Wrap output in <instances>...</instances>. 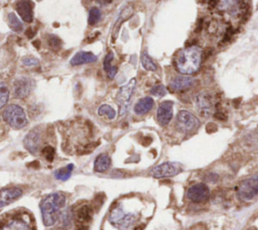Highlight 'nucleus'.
<instances>
[{"mask_svg": "<svg viewBox=\"0 0 258 230\" xmlns=\"http://www.w3.org/2000/svg\"><path fill=\"white\" fill-rule=\"evenodd\" d=\"M194 85V79L187 76H179L168 85L169 89L174 92H184Z\"/></svg>", "mask_w": 258, "mask_h": 230, "instance_id": "nucleus-17", "label": "nucleus"}, {"mask_svg": "<svg viewBox=\"0 0 258 230\" xmlns=\"http://www.w3.org/2000/svg\"><path fill=\"white\" fill-rule=\"evenodd\" d=\"M19 16L26 23H32L34 20V5L31 0H19L16 5Z\"/></svg>", "mask_w": 258, "mask_h": 230, "instance_id": "nucleus-16", "label": "nucleus"}, {"mask_svg": "<svg viewBox=\"0 0 258 230\" xmlns=\"http://www.w3.org/2000/svg\"><path fill=\"white\" fill-rule=\"evenodd\" d=\"M77 230H88V226H87V225H82V224H80V226L78 227Z\"/></svg>", "mask_w": 258, "mask_h": 230, "instance_id": "nucleus-36", "label": "nucleus"}, {"mask_svg": "<svg viewBox=\"0 0 258 230\" xmlns=\"http://www.w3.org/2000/svg\"><path fill=\"white\" fill-rule=\"evenodd\" d=\"M23 196L21 188H7L0 190V208L11 205Z\"/></svg>", "mask_w": 258, "mask_h": 230, "instance_id": "nucleus-15", "label": "nucleus"}, {"mask_svg": "<svg viewBox=\"0 0 258 230\" xmlns=\"http://www.w3.org/2000/svg\"><path fill=\"white\" fill-rule=\"evenodd\" d=\"M150 93L154 96H157V97H162L166 94V89L163 85H155L154 87L151 88L150 90Z\"/></svg>", "mask_w": 258, "mask_h": 230, "instance_id": "nucleus-31", "label": "nucleus"}, {"mask_svg": "<svg viewBox=\"0 0 258 230\" xmlns=\"http://www.w3.org/2000/svg\"><path fill=\"white\" fill-rule=\"evenodd\" d=\"M96 2L102 6H107V5H110L113 0H96Z\"/></svg>", "mask_w": 258, "mask_h": 230, "instance_id": "nucleus-34", "label": "nucleus"}, {"mask_svg": "<svg viewBox=\"0 0 258 230\" xmlns=\"http://www.w3.org/2000/svg\"><path fill=\"white\" fill-rule=\"evenodd\" d=\"M74 165L70 164L68 166H66L65 168L59 169L56 173H55V177L56 179L60 180V181H67L68 179H70L73 171H74Z\"/></svg>", "mask_w": 258, "mask_h": 230, "instance_id": "nucleus-24", "label": "nucleus"}, {"mask_svg": "<svg viewBox=\"0 0 258 230\" xmlns=\"http://www.w3.org/2000/svg\"><path fill=\"white\" fill-rule=\"evenodd\" d=\"M101 19V12L99 9L97 8H92L89 12V19H88V23L90 26H94L97 23H99Z\"/></svg>", "mask_w": 258, "mask_h": 230, "instance_id": "nucleus-29", "label": "nucleus"}, {"mask_svg": "<svg viewBox=\"0 0 258 230\" xmlns=\"http://www.w3.org/2000/svg\"><path fill=\"white\" fill-rule=\"evenodd\" d=\"M32 31H33L32 29H29V30L26 32V35H27V37H28L29 39H33V37L35 36V33H33Z\"/></svg>", "mask_w": 258, "mask_h": 230, "instance_id": "nucleus-35", "label": "nucleus"}, {"mask_svg": "<svg viewBox=\"0 0 258 230\" xmlns=\"http://www.w3.org/2000/svg\"><path fill=\"white\" fill-rule=\"evenodd\" d=\"M137 218V214L125 212L122 206H116L109 215V222L118 229L126 230L136 222Z\"/></svg>", "mask_w": 258, "mask_h": 230, "instance_id": "nucleus-3", "label": "nucleus"}, {"mask_svg": "<svg viewBox=\"0 0 258 230\" xmlns=\"http://www.w3.org/2000/svg\"><path fill=\"white\" fill-rule=\"evenodd\" d=\"M9 26L15 32H22L23 31V24L19 20V18L15 14L9 15Z\"/></svg>", "mask_w": 258, "mask_h": 230, "instance_id": "nucleus-28", "label": "nucleus"}, {"mask_svg": "<svg viewBox=\"0 0 258 230\" xmlns=\"http://www.w3.org/2000/svg\"><path fill=\"white\" fill-rule=\"evenodd\" d=\"M196 108L203 117H210L215 112L214 98L208 93H201L196 97Z\"/></svg>", "mask_w": 258, "mask_h": 230, "instance_id": "nucleus-11", "label": "nucleus"}, {"mask_svg": "<svg viewBox=\"0 0 258 230\" xmlns=\"http://www.w3.org/2000/svg\"><path fill=\"white\" fill-rule=\"evenodd\" d=\"M219 4L221 10L232 19L243 17L249 8V0H220Z\"/></svg>", "mask_w": 258, "mask_h": 230, "instance_id": "nucleus-6", "label": "nucleus"}, {"mask_svg": "<svg viewBox=\"0 0 258 230\" xmlns=\"http://www.w3.org/2000/svg\"><path fill=\"white\" fill-rule=\"evenodd\" d=\"M4 119L15 129H21L28 125L27 114L23 107L17 104L9 105L4 111Z\"/></svg>", "mask_w": 258, "mask_h": 230, "instance_id": "nucleus-4", "label": "nucleus"}, {"mask_svg": "<svg viewBox=\"0 0 258 230\" xmlns=\"http://www.w3.org/2000/svg\"><path fill=\"white\" fill-rule=\"evenodd\" d=\"M199 119L188 110H181L177 116V126L182 132H192L200 126Z\"/></svg>", "mask_w": 258, "mask_h": 230, "instance_id": "nucleus-8", "label": "nucleus"}, {"mask_svg": "<svg viewBox=\"0 0 258 230\" xmlns=\"http://www.w3.org/2000/svg\"><path fill=\"white\" fill-rule=\"evenodd\" d=\"M93 217V209L89 205H83L79 207L76 211V218L78 222L82 225H85L91 221Z\"/></svg>", "mask_w": 258, "mask_h": 230, "instance_id": "nucleus-21", "label": "nucleus"}, {"mask_svg": "<svg viewBox=\"0 0 258 230\" xmlns=\"http://www.w3.org/2000/svg\"><path fill=\"white\" fill-rule=\"evenodd\" d=\"M154 106V100L147 96L144 98H141L137 101V103L134 105V112L137 115H144L147 112H149Z\"/></svg>", "mask_w": 258, "mask_h": 230, "instance_id": "nucleus-20", "label": "nucleus"}, {"mask_svg": "<svg viewBox=\"0 0 258 230\" xmlns=\"http://www.w3.org/2000/svg\"><path fill=\"white\" fill-rule=\"evenodd\" d=\"M23 63L26 66H29V67L38 66L39 65V60L36 59V58H33V57H26V58L23 59Z\"/></svg>", "mask_w": 258, "mask_h": 230, "instance_id": "nucleus-33", "label": "nucleus"}, {"mask_svg": "<svg viewBox=\"0 0 258 230\" xmlns=\"http://www.w3.org/2000/svg\"><path fill=\"white\" fill-rule=\"evenodd\" d=\"M98 114L100 116H106L108 119H114L116 116V111L109 105H101L98 109Z\"/></svg>", "mask_w": 258, "mask_h": 230, "instance_id": "nucleus-27", "label": "nucleus"}, {"mask_svg": "<svg viewBox=\"0 0 258 230\" xmlns=\"http://www.w3.org/2000/svg\"><path fill=\"white\" fill-rule=\"evenodd\" d=\"M112 60H113V53L110 52L107 54V56L105 57V60H104V70L107 72L109 79H113L117 73V68L111 65Z\"/></svg>", "mask_w": 258, "mask_h": 230, "instance_id": "nucleus-23", "label": "nucleus"}, {"mask_svg": "<svg viewBox=\"0 0 258 230\" xmlns=\"http://www.w3.org/2000/svg\"><path fill=\"white\" fill-rule=\"evenodd\" d=\"M48 44H49V46H50L52 49L58 50V49H60V47H61V45H62V42H61V40H60L58 37H56V36H50V37H49V40H48Z\"/></svg>", "mask_w": 258, "mask_h": 230, "instance_id": "nucleus-32", "label": "nucleus"}, {"mask_svg": "<svg viewBox=\"0 0 258 230\" xmlns=\"http://www.w3.org/2000/svg\"><path fill=\"white\" fill-rule=\"evenodd\" d=\"M0 230H33L31 217L25 213L11 215L0 225Z\"/></svg>", "mask_w": 258, "mask_h": 230, "instance_id": "nucleus-5", "label": "nucleus"}, {"mask_svg": "<svg viewBox=\"0 0 258 230\" xmlns=\"http://www.w3.org/2000/svg\"><path fill=\"white\" fill-rule=\"evenodd\" d=\"M65 206L66 196L63 193L57 192L46 196L40 204L44 224L48 227L54 226L60 220Z\"/></svg>", "mask_w": 258, "mask_h": 230, "instance_id": "nucleus-1", "label": "nucleus"}, {"mask_svg": "<svg viewBox=\"0 0 258 230\" xmlns=\"http://www.w3.org/2000/svg\"><path fill=\"white\" fill-rule=\"evenodd\" d=\"M33 89V83L31 79H19L14 83V91L15 95L18 98H26L31 94Z\"/></svg>", "mask_w": 258, "mask_h": 230, "instance_id": "nucleus-18", "label": "nucleus"}, {"mask_svg": "<svg viewBox=\"0 0 258 230\" xmlns=\"http://www.w3.org/2000/svg\"><path fill=\"white\" fill-rule=\"evenodd\" d=\"M111 166V159L108 155L102 153L98 156L94 162V170L98 173H105L109 170Z\"/></svg>", "mask_w": 258, "mask_h": 230, "instance_id": "nucleus-22", "label": "nucleus"}, {"mask_svg": "<svg viewBox=\"0 0 258 230\" xmlns=\"http://www.w3.org/2000/svg\"><path fill=\"white\" fill-rule=\"evenodd\" d=\"M25 146L28 150H30L34 155L40 151L41 143H42V131L37 127L29 132V134L25 138Z\"/></svg>", "mask_w": 258, "mask_h": 230, "instance_id": "nucleus-14", "label": "nucleus"}, {"mask_svg": "<svg viewBox=\"0 0 258 230\" xmlns=\"http://www.w3.org/2000/svg\"><path fill=\"white\" fill-rule=\"evenodd\" d=\"M182 171H183V168L181 164L174 163V162H166L153 168L150 174L155 179H161V178L177 176Z\"/></svg>", "mask_w": 258, "mask_h": 230, "instance_id": "nucleus-10", "label": "nucleus"}, {"mask_svg": "<svg viewBox=\"0 0 258 230\" xmlns=\"http://www.w3.org/2000/svg\"><path fill=\"white\" fill-rule=\"evenodd\" d=\"M96 61H97V56H95L94 54L89 52H79L73 57L70 64L72 66H80L84 64L94 63Z\"/></svg>", "mask_w": 258, "mask_h": 230, "instance_id": "nucleus-19", "label": "nucleus"}, {"mask_svg": "<svg viewBox=\"0 0 258 230\" xmlns=\"http://www.w3.org/2000/svg\"><path fill=\"white\" fill-rule=\"evenodd\" d=\"M141 64L142 67L146 70V71H156L157 67L155 65V63L153 62V60L147 55V53H143L141 56Z\"/></svg>", "mask_w": 258, "mask_h": 230, "instance_id": "nucleus-26", "label": "nucleus"}, {"mask_svg": "<svg viewBox=\"0 0 258 230\" xmlns=\"http://www.w3.org/2000/svg\"><path fill=\"white\" fill-rule=\"evenodd\" d=\"M187 197L194 203H203L210 197L209 187L204 183H198L191 186L187 192Z\"/></svg>", "mask_w": 258, "mask_h": 230, "instance_id": "nucleus-12", "label": "nucleus"}, {"mask_svg": "<svg viewBox=\"0 0 258 230\" xmlns=\"http://www.w3.org/2000/svg\"><path fill=\"white\" fill-rule=\"evenodd\" d=\"M10 99V88L6 83H0V109L4 108Z\"/></svg>", "mask_w": 258, "mask_h": 230, "instance_id": "nucleus-25", "label": "nucleus"}, {"mask_svg": "<svg viewBox=\"0 0 258 230\" xmlns=\"http://www.w3.org/2000/svg\"><path fill=\"white\" fill-rule=\"evenodd\" d=\"M136 86V80L135 78L131 79L126 85L122 86L120 88V90L117 93V102L119 104L120 110H119V114L123 115L127 112L128 107H129V103H130V99L132 97V94L134 92Z\"/></svg>", "mask_w": 258, "mask_h": 230, "instance_id": "nucleus-9", "label": "nucleus"}, {"mask_svg": "<svg viewBox=\"0 0 258 230\" xmlns=\"http://www.w3.org/2000/svg\"><path fill=\"white\" fill-rule=\"evenodd\" d=\"M237 194L244 201H250L255 198L258 195V175L243 180L238 186Z\"/></svg>", "mask_w": 258, "mask_h": 230, "instance_id": "nucleus-7", "label": "nucleus"}, {"mask_svg": "<svg viewBox=\"0 0 258 230\" xmlns=\"http://www.w3.org/2000/svg\"><path fill=\"white\" fill-rule=\"evenodd\" d=\"M174 116V103L167 100L163 101L162 103L159 104L157 111H156V119L157 122L161 126L167 125Z\"/></svg>", "mask_w": 258, "mask_h": 230, "instance_id": "nucleus-13", "label": "nucleus"}, {"mask_svg": "<svg viewBox=\"0 0 258 230\" xmlns=\"http://www.w3.org/2000/svg\"><path fill=\"white\" fill-rule=\"evenodd\" d=\"M202 63V50L197 46L181 50L175 57V66L183 75H192L198 72Z\"/></svg>", "mask_w": 258, "mask_h": 230, "instance_id": "nucleus-2", "label": "nucleus"}, {"mask_svg": "<svg viewBox=\"0 0 258 230\" xmlns=\"http://www.w3.org/2000/svg\"><path fill=\"white\" fill-rule=\"evenodd\" d=\"M42 155L48 162H53L55 159V156H56V150L54 147L47 145L42 149Z\"/></svg>", "mask_w": 258, "mask_h": 230, "instance_id": "nucleus-30", "label": "nucleus"}]
</instances>
